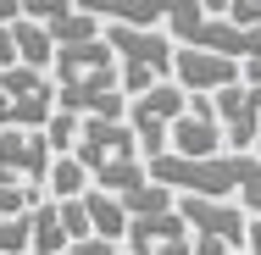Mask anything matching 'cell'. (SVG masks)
I'll return each mask as SVG.
<instances>
[{
    "instance_id": "3957f363",
    "label": "cell",
    "mask_w": 261,
    "mask_h": 255,
    "mask_svg": "<svg viewBox=\"0 0 261 255\" xmlns=\"http://www.w3.org/2000/svg\"><path fill=\"white\" fill-rule=\"evenodd\" d=\"M67 155H78L84 172H89V183H100L111 194H128V189H139L150 178L145 161H139V139H134V128L122 117H84L78 145Z\"/></svg>"
},
{
    "instance_id": "d6a6232c",
    "label": "cell",
    "mask_w": 261,
    "mask_h": 255,
    "mask_svg": "<svg viewBox=\"0 0 261 255\" xmlns=\"http://www.w3.org/2000/svg\"><path fill=\"white\" fill-rule=\"evenodd\" d=\"M250 150H256V155H261V128H256V139H250Z\"/></svg>"
},
{
    "instance_id": "8992f818",
    "label": "cell",
    "mask_w": 261,
    "mask_h": 255,
    "mask_svg": "<svg viewBox=\"0 0 261 255\" xmlns=\"http://www.w3.org/2000/svg\"><path fill=\"white\" fill-rule=\"evenodd\" d=\"M72 6L89 11V17H100V22H128V28H156V22H167L172 39H178L189 22L206 17L200 0H72Z\"/></svg>"
},
{
    "instance_id": "277c9868",
    "label": "cell",
    "mask_w": 261,
    "mask_h": 255,
    "mask_svg": "<svg viewBox=\"0 0 261 255\" xmlns=\"http://www.w3.org/2000/svg\"><path fill=\"white\" fill-rule=\"evenodd\" d=\"M100 39L117 50V61H122V72H117V89H122V95H145L150 83L172 78V50H178V45H172L167 34H156V28H128V22H106Z\"/></svg>"
},
{
    "instance_id": "5b68a950",
    "label": "cell",
    "mask_w": 261,
    "mask_h": 255,
    "mask_svg": "<svg viewBox=\"0 0 261 255\" xmlns=\"http://www.w3.org/2000/svg\"><path fill=\"white\" fill-rule=\"evenodd\" d=\"M184 111H189V95H184L172 78L150 83L145 95H128V111H122V122L134 128V139H139V155H145V161L167 150V128H172Z\"/></svg>"
},
{
    "instance_id": "ffe728a7",
    "label": "cell",
    "mask_w": 261,
    "mask_h": 255,
    "mask_svg": "<svg viewBox=\"0 0 261 255\" xmlns=\"http://www.w3.org/2000/svg\"><path fill=\"white\" fill-rule=\"evenodd\" d=\"M78 128H84V117H72V111H61V105H56V111H50V122H45L39 133H45V145H50L56 155H67L72 145H78Z\"/></svg>"
},
{
    "instance_id": "7402d4cb",
    "label": "cell",
    "mask_w": 261,
    "mask_h": 255,
    "mask_svg": "<svg viewBox=\"0 0 261 255\" xmlns=\"http://www.w3.org/2000/svg\"><path fill=\"white\" fill-rule=\"evenodd\" d=\"M56 211H61V233H67V244L89 233V216H84V200H56Z\"/></svg>"
},
{
    "instance_id": "2e32d148",
    "label": "cell",
    "mask_w": 261,
    "mask_h": 255,
    "mask_svg": "<svg viewBox=\"0 0 261 255\" xmlns=\"http://www.w3.org/2000/svg\"><path fill=\"white\" fill-rule=\"evenodd\" d=\"M11 39H17V61H22V67H39V72H50V61H56V39L45 34V22H28V17H17V22H11Z\"/></svg>"
},
{
    "instance_id": "ac0fdd59",
    "label": "cell",
    "mask_w": 261,
    "mask_h": 255,
    "mask_svg": "<svg viewBox=\"0 0 261 255\" xmlns=\"http://www.w3.org/2000/svg\"><path fill=\"white\" fill-rule=\"evenodd\" d=\"M117 200H122V211H128V216H150V211H172V200H178V194H172L167 183H156V178H145L139 189H128V194H117Z\"/></svg>"
},
{
    "instance_id": "836d02e7",
    "label": "cell",
    "mask_w": 261,
    "mask_h": 255,
    "mask_svg": "<svg viewBox=\"0 0 261 255\" xmlns=\"http://www.w3.org/2000/svg\"><path fill=\"white\" fill-rule=\"evenodd\" d=\"M11 255H34V250H11Z\"/></svg>"
},
{
    "instance_id": "83f0119b",
    "label": "cell",
    "mask_w": 261,
    "mask_h": 255,
    "mask_svg": "<svg viewBox=\"0 0 261 255\" xmlns=\"http://www.w3.org/2000/svg\"><path fill=\"white\" fill-rule=\"evenodd\" d=\"M239 83H261V50L239 61Z\"/></svg>"
},
{
    "instance_id": "4316f807",
    "label": "cell",
    "mask_w": 261,
    "mask_h": 255,
    "mask_svg": "<svg viewBox=\"0 0 261 255\" xmlns=\"http://www.w3.org/2000/svg\"><path fill=\"white\" fill-rule=\"evenodd\" d=\"M17 61V39H11V22H0V67Z\"/></svg>"
},
{
    "instance_id": "52a82bcc",
    "label": "cell",
    "mask_w": 261,
    "mask_h": 255,
    "mask_svg": "<svg viewBox=\"0 0 261 255\" xmlns=\"http://www.w3.org/2000/svg\"><path fill=\"white\" fill-rule=\"evenodd\" d=\"M0 95L11 100V128H45L50 111H56V83H50V72L22 67V61L0 67Z\"/></svg>"
},
{
    "instance_id": "44dd1931",
    "label": "cell",
    "mask_w": 261,
    "mask_h": 255,
    "mask_svg": "<svg viewBox=\"0 0 261 255\" xmlns=\"http://www.w3.org/2000/svg\"><path fill=\"white\" fill-rule=\"evenodd\" d=\"M39 200L34 189H22V183H11V178H0V216H22L28 205Z\"/></svg>"
},
{
    "instance_id": "cb8c5ba5",
    "label": "cell",
    "mask_w": 261,
    "mask_h": 255,
    "mask_svg": "<svg viewBox=\"0 0 261 255\" xmlns=\"http://www.w3.org/2000/svg\"><path fill=\"white\" fill-rule=\"evenodd\" d=\"M61 255H122V250H117L111 239H100V233H84V239H72Z\"/></svg>"
},
{
    "instance_id": "d6986e66",
    "label": "cell",
    "mask_w": 261,
    "mask_h": 255,
    "mask_svg": "<svg viewBox=\"0 0 261 255\" xmlns=\"http://www.w3.org/2000/svg\"><path fill=\"white\" fill-rule=\"evenodd\" d=\"M45 34H50L56 45H84V39H100V17H89V11H67V17H56V22H45Z\"/></svg>"
},
{
    "instance_id": "1f68e13d",
    "label": "cell",
    "mask_w": 261,
    "mask_h": 255,
    "mask_svg": "<svg viewBox=\"0 0 261 255\" xmlns=\"http://www.w3.org/2000/svg\"><path fill=\"white\" fill-rule=\"evenodd\" d=\"M0 128H11V100L0 95Z\"/></svg>"
},
{
    "instance_id": "9a60e30c",
    "label": "cell",
    "mask_w": 261,
    "mask_h": 255,
    "mask_svg": "<svg viewBox=\"0 0 261 255\" xmlns=\"http://www.w3.org/2000/svg\"><path fill=\"white\" fill-rule=\"evenodd\" d=\"M28 250H34V255H61V250H67L56 200H34V205H28Z\"/></svg>"
},
{
    "instance_id": "8fae6325",
    "label": "cell",
    "mask_w": 261,
    "mask_h": 255,
    "mask_svg": "<svg viewBox=\"0 0 261 255\" xmlns=\"http://www.w3.org/2000/svg\"><path fill=\"white\" fill-rule=\"evenodd\" d=\"M211 111H217V128H222V145L233 150H250L261 128V83H228L211 95Z\"/></svg>"
},
{
    "instance_id": "9c48e42d",
    "label": "cell",
    "mask_w": 261,
    "mask_h": 255,
    "mask_svg": "<svg viewBox=\"0 0 261 255\" xmlns=\"http://www.w3.org/2000/svg\"><path fill=\"white\" fill-rule=\"evenodd\" d=\"M172 211L189 222V233H211V239H222L228 250H245V211L239 200H211V194H178Z\"/></svg>"
},
{
    "instance_id": "d4e9b609",
    "label": "cell",
    "mask_w": 261,
    "mask_h": 255,
    "mask_svg": "<svg viewBox=\"0 0 261 255\" xmlns=\"http://www.w3.org/2000/svg\"><path fill=\"white\" fill-rule=\"evenodd\" d=\"M228 22H239V28H256L261 22V0H228V11H222Z\"/></svg>"
},
{
    "instance_id": "7c38bea8",
    "label": "cell",
    "mask_w": 261,
    "mask_h": 255,
    "mask_svg": "<svg viewBox=\"0 0 261 255\" xmlns=\"http://www.w3.org/2000/svg\"><path fill=\"white\" fill-rule=\"evenodd\" d=\"M128 255H189V222L178 211H150L128 216Z\"/></svg>"
},
{
    "instance_id": "7a4b0ae2",
    "label": "cell",
    "mask_w": 261,
    "mask_h": 255,
    "mask_svg": "<svg viewBox=\"0 0 261 255\" xmlns=\"http://www.w3.org/2000/svg\"><path fill=\"white\" fill-rule=\"evenodd\" d=\"M145 172L167 183L172 194H211V200H233L245 183L261 178V155L233 150V155H172L161 150L145 161Z\"/></svg>"
},
{
    "instance_id": "5bb4252c",
    "label": "cell",
    "mask_w": 261,
    "mask_h": 255,
    "mask_svg": "<svg viewBox=\"0 0 261 255\" xmlns=\"http://www.w3.org/2000/svg\"><path fill=\"white\" fill-rule=\"evenodd\" d=\"M78 200H84V216H89V233H100V239H111V244H117V239L128 233V211H122V200H117L111 189L89 183V189H84Z\"/></svg>"
},
{
    "instance_id": "e0dca14e",
    "label": "cell",
    "mask_w": 261,
    "mask_h": 255,
    "mask_svg": "<svg viewBox=\"0 0 261 255\" xmlns=\"http://www.w3.org/2000/svg\"><path fill=\"white\" fill-rule=\"evenodd\" d=\"M84 189H89L84 161H78V155H56L50 172H45V194H50V200H78Z\"/></svg>"
},
{
    "instance_id": "4dcf8cb0",
    "label": "cell",
    "mask_w": 261,
    "mask_h": 255,
    "mask_svg": "<svg viewBox=\"0 0 261 255\" xmlns=\"http://www.w3.org/2000/svg\"><path fill=\"white\" fill-rule=\"evenodd\" d=\"M200 11H206V17H222V11H228V0H200Z\"/></svg>"
},
{
    "instance_id": "30bf717a",
    "label": "cell",
    "mask_w": 261,
    "mask_h": 255,
    "mask_svg": "<svg viewBox=\"0 0 261 255\" xmlns=\"http://www.w3.org/2000/svg\"><path fill=\"white\" fill-rule=\"evenodd\" d=\"M172 83L184 95H217L228 83H239V61L217 50H195V45H178L172 50Z\"/></svg>"
},
{
    "instance_id": "f546056e",
    "label": "cell",
    "mask_w": 261,
    "mask_h": 255,
    "mask_svg": "<svg viewBox=\"0 0 261 255\" xmlns=\"http://www.w3.org/2000/svg\"><path fill=\"white\" fill-rule=\"evenodd\" d=\"M22 17V0H0V22H17Z\"/></svg>"
},
{
    "instance_id": "484cf974",
    "label": "cell",
    "mask_w": 261,
    "mask_h": 255,
    "mask_svg": "<svg viewBox=\"0 0 261 255\" xmlns=\"http://www.w3.org/2000/svg\"><path fill=\"white\" fill-rule=\"evenodd\" d=\"M189 255H233L222 239H211V233H189Z\"/></svg>"
},
{
    "instance_id": "603a6c76",
    "label": "cell",
    "mask_w": 261,
    "mask_h": 255,
    "mask_svg": "<svg viewBox=\"0 0 261 255\" xmlns=\"http://www.w3.org/2000/svg\"><path fill=\"white\" fill-rule=\"evenodd\" d=\"M67 11H72V0H22V17L28 22H56Z\"/></svg>"
},
{
    "instance_id": "f1b7e54d",
    "label": "cell",
    "mask_w": 261,
    "mask_h": 255,
    "mask_svg": "<svg viewBox=\"0 0 261 255\" xmlns=\"http://www.w3.org/2000/svg\"><path fill=\"white\" fill-rule=\"evenodd\" d=\"M245 244H250V255H261V216L245 222Z\"/></svg>"
},
{
    "instance_id": "e575fe53",
    "label": "cell",
    "mask_w": 261,
    "mask_h": 255,
    "mask_svg": "<svg viewBox=\"0 0 261 255\" xmlns=\"http://www.w3.org/2000/svg\"><path fill=\"white\" fill-rule=\"evenodd\" d=\"M233 255H239V250H233Z\"/></svg>"
},
{
    "instance_id": "4fadbf2b",
    "label": "cell",
    "mask_w": 261,
    "mask_h": 255,
    "mask_svg": "<svg viewBox=\"0 0 261 255\" xmlns=\"http://www.w3.org/2000/svg\"><path fill=\"white\" fill-rule=\"evenodd\" d=\"M167 150L172 155H217L222 150V128H217L211 95H189V111L167 128Z\"/></svg>"
},
{
    "instance_id": "ba28073f",
    "label": "cell",
    "mask_w": 261,
    "mask_h": 255,
    "mask_svg": "<svg viewBox=\"0 0 261 255\" xmlns=\"http://www.w3.org/2000/svg\"><path fill=\"white\" fill-rule=\"evenodd\" d=\"M50 161H56V150L45 145L39 128H0V178H11V183L39 194Z\"/></svg>"
},
{
    "instance_id": "6da1fadb",
    "label": "cell",
    "mask_w": 261,
    "mask_h": 255,
    "mask_svg": "<svg viewBox=\"0 0 261 255\" xmlns=\"http://www.w3.org/2000/svg\"><path fill=\"white\" fill-rule=\"evenodd\" d=\"M50 83H56V105L72 117H122L128 111V95L117 89V50L106 39L56 45Z\"/></svg>"
}]
</instances>
